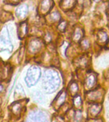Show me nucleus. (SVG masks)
Segmentation results:
<instances>
[{
	"mask_svg": "<svg viewBox=\"0 0 109 122\" xmlns=\"http://www.w3.org/2000/svg\"><path fill=\"white\" fill-rule=\"evenodd\" d=\"M61 83L59 74L53 69H48L45 72L43 79L44 90L47 93H52L58 88Z\"/></svg>",
	"mask_w": 109,
	"mask_h": 122,
	"instance_id": "f257e3e1",
	"label": "nucleus"
},
{
	"mask_svg": "<svg viewBox=\"0 0 109 122\" xmlns=\"http://www.w3.org/2000/svg\"><path fill=\"white\" fill-rule=\"evenodd\" d=\"M41 76V70L37 66H33L28 69L25 78V81L28 86H32L38 82Z\"/></svg>",
	"mask_w": 109,
	"mask_h": 122,
	"instance_id": "f03ea898",
	"label": "nucleus"
},
{
	"mask_svg": "<svg viewBox=\"0 0 109 122\" xmlns=\"http://www.w3.org/2000/svg\"><path fill=\"white\" fill-rule=\"evenodd\" d=\"M12 49L11 41L7 30H3L0 33V51H11Z\"/></svg>",
	"mask_w": 109,
	"mask_h": 122,
	"instance_id": "7ed1b4c3",
	"label": "nucleus"
},
{
	"mask_svg": "<svg viewBox=\"0 0 109 122\" xmlns=\"http://www.w3.org/2000/svg\"><path fill=\"white\" fill-rule=\"evenodd\" d=\"M42 47V43L39 40H33L29 44V51L31 53H34L38 51Z\"/></svg>",
	"mask_w": 109,
	"mask_h": 122,
	"instance_id": "20e7f679",
	"label": "nucleus"
},
{
	"mask_svg": "<svg viewBox=\"0 0 109 122\" xmlns=\"http://www.w3.org/2000/svg\"><path fill=\"white\" fill-rule=\"evenodd\" d=\"M96 80H97V77L94 73L91 72L89 74V75L86 78V82H85L86 88L88 89L92 88L96 83Z\"/></svg>",
	"mask_w": 109,
	"mask_h": 122,
	"instance_id": "39448f33",
	"label": "nucleus"
},
{
	"mask_svg": "<svg viewBox=\"0 0 109 122\" xmlns=\"http://www.w3.org/2000/svg\"><path fill=\"white\" fill-rule=\"evenodd\" d=\"M28 12V8L26 5L20 6L16 10V15L19 19H24Z\"/></svg>",
	"mask_w": 109,
	"mask_h": 122,
	"instance_id": "423d86ee",
	"label": "nucleus"
},
{
	"mask_svg": "<svg viewBox=\"0 0 109 122\" xmlns=\"http://www.w3.org/2000/svg\"><path fill=\"white\" fill-rule=\"evenodd\" d=\"M31 122H48L46 116L42 112H35L30 117Z\"/></svg>",
	"mask_w": 109,
	"mask_h": 122,
	"instance_id": "0eeeda50",
	"label": "nucleus"
},
{
	"mask_svg": "<svg viewBox=\"0 0 109 122\" xmlns=\"http://www.w3.org/2000/svg\"><path fill=\"white\" fill-rule=\"evenodd\" d=\"M101 110V105L98 104H95L92 105L91 106H90L88 109V111H89V114L91 117H95L99 114Z\"/></svg>",
	"mask_w": 109,
	"mask_h": 122,
	"instance_id": "6e6552de",
	"label": "nucleus"
},
{
	"mask_svg": "<svg viewBox=\"0 0 109 122\" xmlns=\"http://www.w3.org/2000/svg\"><path fill=\"white\" fill-rule=\"evenodd\" d=\"M52 5V0H42L40 4V10L42 13H47L51 8Z\"/></svg>",
	"mask_w": 109,
	"mask_h": 122,
	"instance_id": "1a4fd4ad",
	"label": "nucleus"
},
{
	"mask_svg": "<svg viewBox=\"0 0 109 122\" xmlns=\"http://www.w3.org/2000/svg\"><path fill=\"white\" fill-rule=\"evenodd\" d=\"M102 96V92L99 91V90H95V91H93L91 92L88 93L87 94V98L89 101H98L100 98H101Z\"/></svg>",
	"mask_w": 109,
	"mask_h": 122,
	"instance_id": "9d476101",
	"label": "nucleus"
},
{
	"mask_svg": "<svg viewBox=\"0 0 109 122\" xmlns=\"http://www.w3.org/2000/svg\"><path fill=\"white\" fill-rule=\"evenodd\" d=\"M65 99H66V93L65 92H62L57 96V97L54 101L55 102V106L57 107H59L60 106H61L65 102Z\"/></svg>",
	"mask_w": 109,
	"mask_h": 122,
	"instance_id": "9b49d317",
	"label": "nucleus"
},
{
	"mask_svg": "<svg viewBox=\"0 0 109 122\" xmlns=\"http://www.w3.org/2000/svg\"><path fill=\"white\" fill-rule=\"evenodd\" d=\"M82 35H83L82 29L80 27H77L75 29L74 32H73V40L75 42H78L82 38Z\"/></svg>",
	"mask_w": 109,
	"mask_h": 122,
	"instance_id": "f8f14e48",
	"label": "nucleus"
},
{
	"mask_svg": "<svg viewBox=\"0 0 109 122\" xmlns=\"http://www.w3.org/2000/svg\"><path fill=\"white\" fill-rule=\"evenodd\" d=\"M75 0H63L61 2V7L64 10H69L74 6Z\"/></svg>",
	"mask_w": 109,
	"mask_h": 122,
	"instance_id": "ddd939ff",
	"label": "nucleus"
},
{
	"mask_svg": "<svg viewBox=\"0 0 109 122\" xmlns=\"http://www.w3.org/2000/svg\"><path fill=\"white\" fill-rule=\"evenodd\" d=\"M27 30V24L26 22H23L20 24V27H19V37L21 38H23L24 36L26 34Z\"/></svg>",
	"mask_w": 109,
	"mask_h": 122,
	"instance_id": "4468645a",
	"label": "nucleus"
},
{
	"mask_svg": "<svg viewBox=\"0 0 109 122\" xmlns=\"http://www.w3.org/2000/svg\"><path fill=\"white\" fill-rule=\"evenodd\" d=\"M98 39L100 43H105L108 40V36L107 33L103 30H99L98 34Z\"/></svg>",
	"mask_w": 109,
	"mask_h": 122,
	"instance_id": "2eb2a0df",
	"label": "nucleus"
},
{
	"mask_svg": "<svg viewBox=\"0 0 109 122\" xmlns=\"http://www.w3.org/2000/svg\"><path fill=\"white\" fill-rule=\"evenodd\" d=\"M1 22H6L8 21L9 20L13 19V17L10 13H8L6 11H3L1 15Z\"/></svg>",
	"mask_w": 109,
	"mask_h": 122,
	"instance_id": "dca6fc26",
	"label": "nucleus"
},
{
	"mask_svg": "<svg viewBox=\"0 0 109 122\" xmlns=\"http://www.w3.org/2000/svg\"><path fill=\"white\" fill-rule=\"evenodd\" d=\"M73 104L77 108H81L82 105V99L79 95H76L73 98Z\"/></svg>",
	"mask_w": 109,
	"mask_h": 122,
	"instance_id": "f3484780",
	"label": "nucleus"
},
{
	"mask_svg": "<svg viewBox=\"0 0 109 122\" xmlns=\"http://www.w3.org/2000/svg\"><path fill=\"white\" fill-rule=\"evenodd\" d=\"M69 90H70V92L71 93H73V94L76 93L78 90L77 84H76L75 82H73V83H71L70 85V86H69Z\"/></svg>",
	"mask_w": 109,
	"mask_h": 122,
	"instance_id": "a211bd4d",
	"label": "nucleus"
},
{
	"mask_svg": "<svg viewBox=\"0 0 109 122\" xmlns=\"http://www.w3.org/2000/svg\"><path fill=\"white\" fill-rule=\"evenodd\" d=\"M50 19L54 22H57V21H59L60 20V19H61V15H60L59 12L54 11V12L51 13V15H50Z\"/></svg>",
	"mask_w": 109,
	"mask_h": 122,
	"instance_id": "6ab92c4d",
	"label": "nucleus"
},
{
	"mask_svg": "<svg viewBox=\"0 0 109 122\" xmlns=\"http://www.w3.org/2000/svg\"><path fill=\"white\" fill-rule=\"evenodd\" d=\"M22 108L21 104L19 103L14 104L13 106L12 107V111L15 114H18L21 111V109Z\"/></svg>",
	"mask_w": 109,
	"mask_h": 122,
	"instance_id": "aec40b11",
	"label": "nucleus"
},
{
	"mask_svg": "<svg viewBox=\"0 0 109 122\" xmlns=\"http://www.w3.org/2000/svg\"><path fill=\"white\" fill-rule=\"evenodd\" d=\"M74 121L75 122H79L82 119V113L80 111H76L74 114Z\"/></svg>",
	"mask_w": 109,
	"mask_h": 122,
	"instance_id": "412c9836",
	"label": "nucleus"
},
{
	"mask_svg": "<svg viewBox=\"0 0 109 122\" xmlns=\"http://www.w3.org/2000/svg\"><path fill=\"white\" fill-rule=\"evenodd\" d=\"M66 25H67V22H66V21L65 20L61 21V22L59 23V24L58 25L57 29H58L60 31L63 32V31H64V30H65V29H66Z\"/></svg>",
	"mask_w": 109,
	"mask_h": 122,
	"instance_id": "4be33fe9",
	"label": "nucleus"
},
{
	"mask_svg": "<svg viewBox=\"0 0 109 122\" xmlns=\"http://www.w3.org/2000/svg\"><path fill=\"white\" fill-rule=\"evenodd\" d=\"M81 46L83 49H87L89 47V42L88 41V40H84L81 42Z\"/></svg>",
	"mask_w": 109,
	"mask_h": 122,
	"instance_id": "5701e85b",
	"label": "nucleus"
},
{
	"mask_svg": "<svg viewBox=\"0 0 109 122\" xmlns=\"http://www.w3.org/2000/svg\"><path fill=\"white\" fill-rule=\"evenodd\" d=\"M9 1V3L11 5H17L21 2V0H8Z\"/></svg>",
	"mask_w": 109,
	"mask_h": 122,
	"instance_id": "b1692460",
	"label": "nucleus"
},
{
	"mask_svg": "<svg viewBox=\"0 0 109 122\" xmlns=\"http://www.w3.org/2000/svg\"><path fill=\"white\" fill-rule=\"evenodd\" d=\"M93 122H102V120H94Z\"/></svg>",
	"mask_w": 109,
	"mask_h": 122,
	"instance_id": "393cba45",
	"label": "nucleus"
},
{
	"mask_svg": "<svg viewBox=\"0 0 109 122\" xmlns=\"http://www.w3.org/2000/svg\"><path fill=\"white\" fill-rule=\"evenodd\" d=\"M94 1H99V0H94Z\"/></svg>",
	"mask_w": 109,
	"mask_h": 122,
	"instance_id": "a878e982",
	"label": "nucleus"
}]
</instances>
